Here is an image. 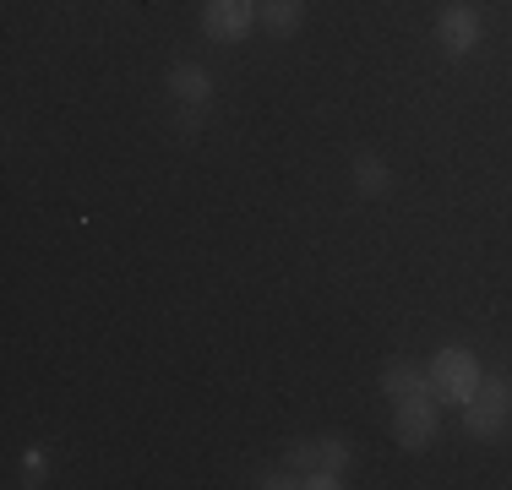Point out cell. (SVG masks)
<instances>
[{"label": "cell", "mask_w": 512, "mask_h": 490, "mask_svg": "<svg viewBox=\"0 0 512 490\" xmlns=\"http://www.w3.org/2000/svg\"><path fill=\"white\" fill-rule=\"evenodd\" d=\"M289 469L300 474V490H338L349 474V447L344 441H306V447H289Z\"/></svg>", "instance_id": "1"}, {"label": "cell", "mask_w": 512, "mask_h": 490, "mask_svg": "<svg viewBox=\"0 0 512 490\" xmlns=\"http://www.w3.org/2000/svg\"><path fill=\"white\" fill-rule=\"evenodd\" d=\"M480 382H485V371H480V360H474L469 349H442L431 360V392L442 403H469L474 392H480Z\"/></svg>", "instance_id": "2"}, {"label": "cell", "mask_w": 512, "mask_h": 490, "mask_svg": "<svg viewBox=\"0 0 512 490\" xmlns=\"http://www.w3.org/2000/svg\"><path fill=\"white\" fill-rule=\"evenodd\" d=\"M507 409H512V382L485 376L480 392L463 403V431H469V436H496V431H502V420H507Z\"/></svg>", "instance_id": "3"}, {"label": "cell", "mask_w": 512, "mask_h": 490, "mask_svg": "<svg viewBox=\"0 0 512 490\" xmlns=\"http://www.w3.org/2000/svg\"><path fill=\"white\" fill-rule=\"evenodd\" d=\"M393 436L404 452H425L436 441V403L431 398H404L393 403Z\"/></svg>", "instance_id": "4"}, {"label": "cell", "mask_w": 512, "mask_h": 490, "mask_svg": "<svg viewBox=\"0 0 512 490\" xmlns=\"http://www.w3.org/2000/svg\"><path fill=\"white\" fill-rule=\"evenodd\" d=\"M436 44L447 49V55H474L480 49V11L474 6H442V17H436Z\"/></svg>", "instance_id": "5"}, {"label": "cell", "mask_w": 512, "mask_h": 490, "mask_svg": "<svg viewBox=\"0 0 512 490\" xmlns=\"http://www.w3.org/2000/svg\"><path fill=\"white\" fill-rule=\"evenodd\" d=\"M251 22H256V0H207V11H202L207 39H224V44L246 39Z\"/></svg>", "instance_id": "6"}, {"label": "cell", "mask_w": 512, "mask_h": 490, "mask_svg": "<svg viewBox=\"0 0 512 490\" xmlns=\"http://www.w3.org/2000/svg\"><path fill=\"white\" fill-rule=\"evenodd\" d=\"M425 392H431V365H414V360H393V365H382V398H387V403L425 398Z\"/></svg>", "instance_id": "7"}, {"label": "cell", "mask_w": 512, "mask_h": 490, "mask_svg": "<svg viewBox=\"0 0 512 490\" xmlns=\"http://www.w3.org/2000/svg\"><path fill=\"white\" fill-rule=\"evenodd\" d=\"M164 88L175 93L180 104H191V109H207V104H213V77H207V66H191V60L169 71Z\"/></svg>", "instance_id": "8"}, {"label": "cell", "mask_w": 512, "mask_h": 490, "mask_svg": "<svg viewBox=\"0 0 512 490\" xmlns=\"http://www.w3.org/2000/svg\"><path fill=\"white\" fill-rule=\"evenodd\" d=\"M256 22L267 33H295L306 22V0H256Z\"/></svg>", "instance_id": "9"}, {"label": "cell", "mask_w": 512, "mask_h": 490, "mask_svg": "<svg viewBox=\"0 0 512 490\" xmlns=\"http://www.w3.org/2000/svg\"><path fill=\"white\" fill-rule=\"evenodd\" d=\"M387 186H393V169H387L382 158H376V153L355 158V191L360 196H387Z\"/></svg>", "instance_id": "10"}, {"label": "cell", "mask_w": 512, "mask_h": 490, "mask_svg": "<svg viewBox=\"0 0 512 490\" xmlns=\"http://www.w3.org/2000/svg\"><path fill=\"white\" fill-rule=\"evenodd\" d=\"M256 485H262V490H289V485H300V474L284 463V469H267V474H256Z\"/></svg>", "instance_id": "11"}, {"label": "cell", "mask_w": 512, "mask_h": 490, "mask_svg": "<svg viewBox=\"0 0 512 490\" xmlns=\"http://www.w3.org/2000/svg\"><path fill=\"white\" fill-rule=\"evenodd\" d=\"M22 474H28V485H44V452L39 447L22 452Z\"/></svg>", "instance_id": "12"}, {"label": "cell", "mask_w": 512, "mask_h": 490, "mask_svg": "<svg viewBox=\"0 0 512 490\" xmlns=\"http://www.w3.org/2000/svg\"><path fill=\"white\" fill-rule=\"evenodd\" d=\"M197 126H202V109L180 104V131H186V137H191V131H197Z\"/></svg>", "instance_id": "13"}]
</instances>
